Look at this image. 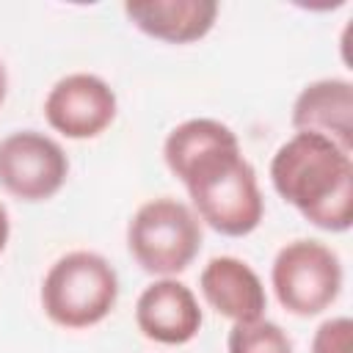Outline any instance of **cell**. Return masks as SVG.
Returning <instances> with one entry per match:
<instances>
[{
  "mask_svg": "<svg viewBox=\"0 0 353 353\" xmlns=\"http://www.w3.org/2000/svg\"><path fill=\"white\" fill-rule=\"evenodd\" d=\"M163 160L185 185L196 218L218 234L245 237L262 223L265 201L256 171L243 157L232 127L218 119H188L168 132Z\"/></svg>",
  "mask_w": 353,
  "mask_h": 353,
  "instance_id": "obj_1",
  "label": "cell"
},
{
  "mask_svg": "<svg viewBox=\"0 0 353 353\" xmlns=\"http://www.w3.org/2000/svg\"><path fill=\"white\" fill-rule=\"evenodd\" d=\"M276 193L312 226L347 232L353 226V157L328 138L295 132L270 160Z\"/></svg>",
  "mask_w": 353,
  "mask_h": 353,
  "instance_id": "obj_2",
  "label": "cell"
},
{
  "mask_svg": "<svg viewBox=\"0 0 353 353\" xmlns=\"http://www.w3.org/2000/svg\"><path fill=\"white\" fill-rule=\"evenodd\" d=\"M119 301V276L97 251H69L55 259L41 281V309L61 328H91Z\"/></svg>",
  "mask_w": 353,
  "mask_h": 353,
  "instance_id": "obj_3",
  "label": "cell"
},
{
  "mask_svg": "<svg viewBox=\"0 0 353 353\" xmlns=\"http://www.w3.org/2000/svg\"><path fill=\"white\" fill-rule=\"evenodd\" d=\"M204 243L201 221L176 199H152L141 204L127 226V248L141 270L171 279L199 256Z\"/></svg>",
  "mask_w": 353,
  "mask_h": 353,
  "instance_id": "obj_4",
  "label": "cell"
},
{
  "mask_svg": "<svg viewBox=\"0 0 353 353\" xmlns=\"http://www.w3.org/2000/svg\"><path fill=\"white\" fill-rule=\"evenodd\" d=\"M270 284L279 303L295 317L325 312L342 292V262L320 240H292L279 248Z\"/></svg>",
  "mask_w": 353,
  "mask_h": 353,
  "instance_id": "obj_5",
  "label": "cell"
},
{
  "mask_svg": "<svg viewBox=\"0 0 353 353\" xmlns=\"http://www.w3.org/2000/svg\"><path fill=\"white\" fill-rule=\"evenodd\" d=\"M69 176V157L58 141L19 130L0 141V188L19 201L52 199Z\"/></svg>",
  "mask_w": 353,
  "mask_h": 353,
  "instance_id": "obj_6",
  "label": "cell"
},
{
  "mask_svg": "<svg viewBox=\"0 0 353 353\" xmlns=\"http://www.w3.org/2000/svg\"><path fill=\"white\" fill-rule=\"evenodd\" d=\"M116 108V94L102 77L74 72L50 88L44 99V119L55 132L72 141H85L113 124Z\"/></svg>",
  "mask_w": 353,
  "mask_h": 353,
  "instance_id": "obj_7",
  "label": "cell"
},
{
  "mask_svg": "<svg viewBox=\"0 0 353 353\" xmlns=\"http://www.w3.org/2000/svg\"><path fill=\"white\" fill-rule=\"evenodd\" d=\"M201 306L193 290L176 279L152 281L135 303L138 331L160 345H185L201 328Z\"/></svg>",
  "mask_w": 353,
  "mask_h": 353,
  "instance_id": "obj_8",
  "label": "cell"
},
{
  "mask_svg": "<svg viewBox=\"0 0 353 353\" xmlns=\"http://www.w3.org/2000/svg\"><path fill=\"white\" fill-rule=\"evenodd\" d=\"M199 290L207 306L232 323L259 320L268 309L262 279L237 256H212L199 276Z\"/></svg>",
  "mask_w": 353,
  "mask_h": 353,
  "instance_id": "obj_9",
  "label": "cell"
},
{
  "mask_svg": "<svg viewBox=\"0 0 353 353\" xmlns=\"http://www.w3.org/2000/svg\"><path fill=\"white\" fill-rule=\"evenodd\" d=\"M295 132H312L328 138L339 149L353 154V85L342 77H325L309 83L292 105Z\"/></svg>",
  "mask_w": 353,
  "mask_h": 353,
  "instance_id": "obj_10",
  "label": "cell"
},
{
  "mask_svg": "<svg viewBox=\"0 0 353 353\" xmlns=\"http://www.w3.org/2000/svg\"><path fill=\"white\" fill-rule=\"evenodd\" d=\"M127 19L146 36L168 44H190L204 39L215 19V0H135L124 3Z\"/></svg>",
  "mask_w": 353,
  "mask_h": 353,
  "instance_id": "obj_11",
  "label": "cell"
},
{
  "mask_svg": "<svg viewBox=\"0 0 353 353\" xmlns=\"http://www.w3.org/2000/svg\"><path fill=\"white\" fill-rule=\"evenodd\" d=\"M229 353H292V342L284 334V328L273 320H251V323H234L226 339Z\"/></svg>",
  "mask_w": 353,
  "mask_h": 353,
  "instance_id": "obj_12",
  "label": "cell"
},
{
  "mask_svg": "<svg viewBox=\"0 0 353 353\" xmlns=\"http://www.w3.org/2000/svg\"><path fill=\"white\" fill-rule=\"evenodd\" d=\"M353 350V323L350 317H331L320 323L312 336V353H350Z\"/></svg>",
  "mask_w": 353,
  "mask_h": 353,
  "instance_id": "obj_13",
  "label": "cell"
},
{
  "mask_svg": "<svg viewBox=\"0 0 353 353\" xmlns=\"http://www.w3.org/2000/svg\"><path fill=\"white\" fill-rule=\"evenodd\" d=\"M8 234H11V221H8L6 204L0 201V254H3V248H6V243H8Z\"/></svg>",
  "mask_w": 353,
  "mask_h": 353,
  "instance_id": "obj_14",
  "label": "cell"
},
{
  "mask_svg": "<svg viewBox=\"0 0 353 353\" xmlns=\"http://www.w3.org/2000/svg\"><path fill=\"white\" fill-rule=\"evenodd\" d=\"M6 91H8V74H6V66H3V61H0V105H3V99H6Z\"/></svg>",
  "mask_w": 353,
  "mask_h": 353,
  "instance_id": "obj_15",
  "label": "cell"
}]
</instances>
